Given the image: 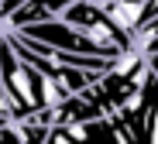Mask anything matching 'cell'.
I'll return each mask as SVG.
<instances>
[{"mask_svg":"<svg viewBox=\"0 0 158 144\" xmlns=\"http://www.w3.org/2000/svg\"><path fill=\"white\" fill-rule=\"evenodd\" d=\"M76 4V0H24V4L7 17L4 27H24V24H35V21H52L65 14V7Z\"/></svg>","mask_w":158,"mask_h":144,"instance_id":"obj_1","label":"cell"},{"mask_svg":"<svg viewBox=\"0 0 158 144\" xmlns=\"http://www.w3.org/2000/svg\"><path fill=\"white\" fill-rule=\"evenodd\" d=\"M0 113L10 117V96H7V86H4V72H0Z\"/></svg>","mask_w":158,"mask_h":144,"instance_id":"obj_2","label":"cell"},{"mask_svg":"<svg viewBox=\"0 0 158 144\" xmlns=\"http://www.w3.org/2000/svg\"><path fill=\"white\" fill-rule=\"evenodd\" d=\"M7 120H10V117H4V113H0V127H4V124H7Z\"/></svg>","mask_w":158,"mask_h":144,"instance_id":"obj_3","label":"cell"}]
</instances>
